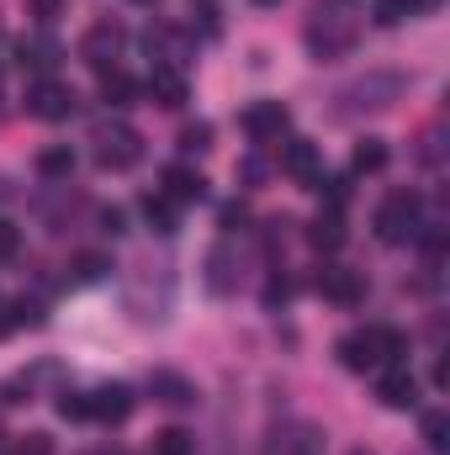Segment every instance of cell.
Wrapping results in <instances>:
<instances>
[{
  "mask_svg": "<svg viewBox=\"0 0 450 455\" xmlns=\"http://www.w3.org/2000/svg\"><path fill=\"white\" fill-rule=\"evenodd\" d=\"M355 5L350 0H318L313 5V21H308V48L318 59H339L355 48Z\"/></svg>",
  "mask_w": 450,
  "mask_h": 455,
  "instance_id": "cell-1",
  "label": "cell"
},
{
  "mask_svg": "<svg viewBox=\"0 0 450 455\" xmlns=\"http://www.w3.org/2000/svg\"><path fill=\"white\" fill-rule=\"evenodd\" d=\"M408 355V339L398 334V329H366V334H350V339H339V360L350 365V371H376V365H398Z\"/></svg>",
  "mask_w": 450,
  "mask_h": 455,
  "instance_id": "cell-2",
  "label": "cell"
},
{
  "mask_svg": "<svg viewBox=\"0 0 450 455\" xmlns=\"http://www.w3.org/2000/svg\"><path fill=\"white\" fill-rule=\"evenodd\" d=\"M138 159H143V138H138L133 127L112 122V127L96 132V164H101V170H133Z\"/></svg>",
  "mask_w": 450,
  "mask_h": 455,
  "instance_id": "cell-3",
  "label": "cell"
},
{
  "mask_svg": "<svg viewBox=\"0 0 450 455\" xmlns=\"http://www.w3.org/2000/svg\"><path fill=\"white\" fill-rule=\"evenodd\" d=\"M376 233L387 243H403L408 233H419V196L414 191H392L382 202V212H376Z\"/></svg>",
  "mask_w": 450,
  "mask_h": 455,
  "instance_id": "cell-4",
  "label": "cell"
},
{
  "mask_svg": "<svg viewBox=\"0 0 450 455\" xmlns=\"http://www.w3.org/2000/svg\"><path fill=\"white\" fill-rule=\"evenodd\" d=\"M75 101H80V96H75L69 85H59V80H48V75L27 85V116H43V122H59V116H69V112H75Z\"/></svg>",
  "mask_w": 450,
  "mask_h": 455,
  "instance_id": "cell-5",
  "label": "cell"
},
{
  "mask_svg": "<svg viewBox=\"0 0 450 455\" xmlns=\"http://www.w3.org/2000/svg\"><path fill=\"white\" fill-rule=\"evenodd\" d=\"M318 291H324L334 307H360V302H366V275L350 270V265H324V270H318Z\"/></svg>",
  "mask_w": 450,
  "mask_h": 455,
  "instance_id": "cell-6",
  "label": "cell"
},
{
  "mask_svg": "<svg viewBox=\"0 0 450 455\" xmlns=\"http://www.w3.org/2000/svg\"><path fill=\"white\" fill-rule=\"evenodd\" d=\"M122 43H127V32H122L117 21H96V27L80 37V59H85V64H96V69H107L117 53H122Z\"/></svg>",
  "mask_w": 450,
  "mask_h": 455,
  "instance_id": "cell-7",
  "label": "cell"
},
{
  "mask_svg": "<svg viewBox=\"0 0 450 455\" xmlns=\"http://www.w3.org/2000/svg\"><path fill=\"white\" fill-rule=\"evenodd\" d=\"M286 127H292V112H286L281 101H254V107L244 112V132H249L254 143H276Z\"/></svg>",
  "mask_w": 450,
  "mask_h": 455,
  "instance_id": "cell-8",
  "label": "cell"
},
{
  "mask_svg": "<svg viewBox=\"0 0 450 455\" xmlns=\"http://www.w3.org/2000/svg\"><path fill=\"white\" fill-rule=\"evenodd\" d=\"M281 170H286L292 180L313 186V180L324 175V164H318V143H308V138H292V143L281 148Z\"/></svg>",
  "mask_w": 450,
  "mask_h": 455,
  "instance_id": "cell-9",
  "label": "cell"
},
{
  "mask_svg": "<svg viewBox=\"0 0 450 455\" xmlns=\"http://www.w3.org/2000/svg\"><path fill=\"white\" fill-rule=\"evenodd\" d=\"M143 91H149L165 112H181V107H186V96H191V91H186V75H181V69H170V64H159V69L149 75V85H143Z\"/></svg>",
  "mask_w": 450,
  "mask_h": 455,
  "instance_id": "cell-10",
  "label": "cell"
},
{
  "mask_svg": "<svg viewBox=\"0 0 450 455\" xmlns=\"http://www.w3.org/2000/svg\"><path fill=\"white\" fill-rule=\"evenodd\" d=\"M133 413V392L112 381V387H101V392H91V419H101V424H122Z\"/></svg>",
  "mask_w": 450,
  "mask_h": 455,
  "instance_id": "cell-11",
  "label": "cell"
},
{
  "mask_svg": "<svg viewBox=\"0 0 450 455\" xmlns=\"http://www.w3.org/2000/svg\"><path fill=\"white\" fill-rule=\"evenodd\" d=\"M159 196H170V202H181V207H186V202H202V196H207V180H202L197 170H186V164H170V170H165V191H159Z\"/></svg>",
  "mask_w": 450,
  "mask_h": 455,
  "instance_id": "cell-12",
  "label": "cell"
},
{
  "mask_svg": "<svg viewBox=\"0 0 450 455\" xmlns=\"http://www.w3.org/2000/svg\"><path fill=\"white\" fill-rule=\"evenodd\" d=\"M376 397H382L387 408H414V403H419V381H414V371H403V365L387 371L382 387H376Z\"/></svg>",
  "mask_w": 450,
  "mask_h": 455,
  "instance_id": "cell-13",
  "label": "cell"
},
{
  "mask_svg": "<svg viewBox=\"0 0 450 455\" xmlns=\"http://www.w3.org/2000/svg\"><path fill=\"white\" fill-rule=\"evenodd\" d=\"M149 387H154V397H159V403H170V408L197 403V387H191L186 376H175V371H154V376H149Z\"/></svg>",
  "mask_w": 450,
  "mask_h": 455,
  "instance_id": "cell-14",
  "label": "cell"
},
{
  "mask_svg": "<svg viewBox=\"0 0 450 455\" xmlns=\"http://www.w3.org/2000/svg\"><path fill=\"white\" fill-rule=\"evenodd\" d=\"M37 175H43V180H69V175H75V148H69V143L43 148V154H37Z\"/></svg>",
  "mask_w": 450,
  "mask_h": 455,
  "instance_id": "cell-15",
  "label": "cell"
},
{
  "mask_svg": "<svg viewBox=\"0 0 450 455\" xmlns=\"http://www.w3.org/2000/svg\"><path fill=\"white\" fill-rule=\"evenodd\" d=\"M308 243H313V249H324V254H334L339 243H344V218H339V212L313 218V223H308Z\"/></svg>",
  "mask_w": 450,
  "mask_h": 455,
  "instance_id": "cell-16",
  "label": "cell"
},
{
  "mask_svg": "<svg viewBox=\"0 0 450 455\" xmlns=\"http://www.w3.org/2000/svg\"><path fill=\"white\" fill-rule=\"evenodd\" d=\"M207 286H213L218 297H228V291L238 286V275H233V254H228V249H213V254H207Z\"/></svg>",
  "mask_w": 450,
  "mask_h": 455,
  "instance_id": "cell-17",
  "label": "cell"
},
{
  "mask_svg": "<svg viewBox=\"0 0 450 455\" xmlns=\"http://www.w3.org/2000/svg\"><path fill=\"white\" fill-rule=\"evenodd\" d=\"M101 96H107V107H127V101L138 96V85H133L122 69H101Z\"/></svg>",
  "mask_w": 450,
  "mask_h": 455,
  "instance_id": "cell-18",
  "label": "cell"
},
{
  "mask_svg": "<svg viewBox=\"0 0 450 455\" xmlns=\"http://www.w3.org/2000/svg\"><path fill=\"white\" fill-rule=\"evenodd\" d=\"M355 175H376L382 164H387V143H376V138H366V143H355Z\"/></svg>",
  "mask_w": 450,
  "mask_h": 455,
  "instance_id": "cell-19",
  "label": "cell"
},
{
  "mask_svg": "<svg viewBox=\"0 0 450 455\" xmlns=\"http://www.w3.org/2000/svg\"><path fill=\"white\" fill-rule=\"evenodd\" d=\"M21 64H32V69H43V75H48V69L59 64V48H53L48 37H32V43H21Z\"/></svg>",
  "mask_w": 450,
  "mask_h": 455,
  "instance_id": "cell-20",
  "label": "cell"
},
{
  "mask_svg": "<svg viewBox=\"0 0 450 455\" xmlns=\"http://www.w3.org/2000/svg\"><path fill=\"white\" fill-rule=\"evenodd\" d=\"M154 455H197V435L165 429V435H154Z\"/></svg>",
  "mask_w": 450,
  "mask_h": 455,
  "instance_id": "cell-21",
  "label": "cell"
},
{
  "mask_svg": "<svg viewBox=\"0 0 450 455\" xmlns=\"http://www.w3.org/2000/svg\"><path fill=\"white\" fill-rule=\"evenodd\" d=\"M143 218L159 228V233H175V202L170 196H143Z\"/></svg>",
  "mask_w": 450,
  "mask_h": 455,
  "instance_id": "cell-22",
  "label": "cell"
},
{
  "mask_svg": "<svg viewBox=\"0 0 450 455\" xmlns=\"http://www.w3.org/2000/svg\"><path fill=\"white\" fill-rule=\"evenodd\" d=\"M371 16H376L382 27H398L403 16H414V0H376V5H371Z\"/></svg>",
  "mask_w": 450,
  "mask_h": 455,
  "instance_id": "cell-23",
  "label": "cell"
},
{
  "mask_svg": "<svg viewBox=\"0 0 450 455\" xmlns=\"http://www.w3.org/2000/svg\"><path fill=\"white\" fill-rule=\"evenodd\" d=\"M424 440H430V451H446V440H450L446 413H424Z\"/></svg>",
  "mask_w": 450,
  "mask_h": 455,
  "instance_id": "cell-24",
  "label": "cell"
},
{
  "mask_svg": "<svg viewBox=\"0 0 450 455\" xmlns=\"http://www.w3.org/2000/svg\"><path fill=\"white\" fill-rule=\"evenodd\" d=\"M207 143H213V127H207V122H191V127H181V148H186V154H202Z\"/></svg>",
  "mask_w": 450,
  "mask_h": 455,
  "instance_id": "cell-25",
  "label": "cell"
},
{
  "mask_svg": "<svg viewBox=\"0 0 450 455\" xmlns=\"http://www.w3.org/2000/svg\"><path fill=\"white\" fill-rule=\"evenodd\" d=\"M107 270H112L107 254H80V259H75V275H80V281H101Z\"/></svg>",
  "mask_w": 450,
  "mask_h": 455,
  "instance_id": "cell-26",
  "label": "cell"
},
{
  "mask_svg": "<svg viewBox=\"0 0 450 455\" xmlns=\"http://www.w3.org/2000/svg\"><path fill=\"white\" fill-rule=\"evenodd\" d=\"M59 419H91V397L85 392H64L59 397Z\"/></svg>",
  "mask_w": 450,
  "mask_h": 455,
  "instance_id": "cell-27",
  "label": "cell"
},
{
  "mask_svg": "<svg viewBox=\"0 0 450 455\" xmlns=\"http://www.w3.org/2000/svg\"><path fill=\"white\" fill-rule=\"evenodd\" d=\"M11 455H53V440H48V435H21V440L11 445Z\"/></svg>",
  "mask_w": 450,
  "mask_h": 455,
  "instance_id": "cell-28",
  "label": "cell"
},
{
  "mask_svg": "<svg viewBox=\"0 0 450 455\" xmlns=\"http://www.w3.org/2000/svg\"><path fill=\"white\" fill-rule=\"evenodd\" d=\"M419 159H424V164H440V127H424V138H419Z\"/></svg>",
  "mask_w": 450,
  "mask_h": 455,
  "instance_id": "cell-29",
  "label": "cell"
},
{
  "mask_svg": "<svg viewBox=\"0 0 450 455\" xmlns=\"http://www.w3.org/2000/svg\"><path fill=\"white\" fill-rule=\"evenodd\" d=\"M218 223H223L228 233H238V228L249 223V207H244V202H228L223 212H218Z\"/></svg>",
  "mask_w": 450,
  "mask_h": 455,
  "instance_id": "cell-30",
  "label": "cell"
},
{
  "mask_svg": "<svg viewBox=\"0 0 450 455\" xmlns=\"http://www.w3.org/2000/svg\"><path fill=\"white\" fill-rule=\"evenodd\" d=\"M16 249H21V233H16V223H0V259H16Z\"/></svg>",
  "mask_w": 450,
  "mask_h": 455,
  "instance_id": "cell-31",
  "label": "cell"
},
{
  "mask_svg": "<svg viewBox=\"0 0 450 455\" xmlns=\"http://www.w3.org/2000/svg\"><path fill=\"white\" fill-rule=\"evenodd\" d=\"M238 180H249V186L265 180V164H260V159H244V164H238Z\"/></svg>",
  "mask_w": 450,
  "mask_h": 455,
  "instance_id": "cell-32",
  "label": "cell"
},
{
  "mask_svg": "<svg viewBox=\"0 0 450 455\" xmlns=\"http://www.w3.org/2000/svg\"><path fill=\"white\" fill-rule=\"evenodd\" d=\"M286 297H292V281H270V286H265V302H270V307L286 302Z\"/></svg>",
  "mask_w": 450,
  "mask_h": 455,
  "instance_id": "cell-33",
  "label": "cell"
},
{
  "mask_svg": "<svg viewBox=\"0 0 450 455\" xmlns=\"http://www.w3.org/2000/svg\"><path fill=\"white\" fill-rule=\"evenodd\" d=\"M59 5H64V0H37V21H53V16H59Z\"/></svg>",
  "mask_w": 450,
  "mask_h": 455,
  "instance_id": "cell-34",
  "label": "cell"
},
{
  "mask_svg": "<svg viewBox=\"0 0 450 455\" xmlns=\"http://www.w3.org/2000/svg\"><path fill=\"white\" fill-rule=\"evenodd\" d=\"M254 5H281V0H254Z\"/></svg>",
  "mask_w": 450,
  "mask_h": 455,
  "instance_id": "cell-35",
  "label": "cell"
},
{
  "mask_svg": "<svg viewBox=\"0 0 450 455\" xmlns=\"http://www.w3.org/2000/svg\"><path fill=\"white\" fill-rule=\"evenodd\" d=\"M355 455H371V451H355Z\"/></svg>",
  "mask_w": 450,
  "mask_h": 455,
  "instance_id": "cell-36",
  "label": "cell"
},
{
  "mask_svg": "<svg viewBox=\"0 0 450 455\" xmlns=\"http://www.w3.org/2000/svg\"><path fill=\"white\" fill-rule=\"evenodd\" d=\"M143 5H149V0H143Z\"/></svg>",
  "mask_w": 450,
  "mask_h": 455,
  "instance_id": "cell-37",
  "label": "cell"
}]
</instances>
